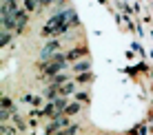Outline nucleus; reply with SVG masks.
Here are the masks:
<instances>
[{
	"label": "nucleus",
	"instance_id": "1",
	"mask_svg": "<svg viewBox=\"0 0 153 135\" xmlns=\"http://www.w3.org/2000/svg\"><path fill=\"white\" fill-rule=\"evenodd\" d=\"M67 97H56V100H49L45 106H42V111H40V115H45V117H49V120H56V117H60V115H65V111H67Z\"/></svg>",
	"mask_w": 153,
	"mask_h": 135
},
{
	"label": "nucleus",
	"instance_id": "2",
	"mask_svg": "<svg viewBox=\"0 0 153 135\" xmlns=\"http://www.w3.org/2000/svg\"><path fill=\"white\" fill-rule=\"evenodd\" d=\"M67 62H69V60H67V53H60V51H58L56 58L51 62L42 64V75H45V77H53L58 73H62V71L67 69Z\"/></svg>",
	"mask_w": 153,
	"mask_h": 135
},
{
	"label": "nucleus",
	"instance_id": "3",
	"mask_svg": "<svg viewBox=\"0 0 153 135\" xmlns=\"http://www.w3.org/2000/svg\"><path fill=\"white\" fill-rule=\"evenodd\" d=\"M58 51H60V40H58V38H51L49 42L42 46V51H40V64H47V62H51V60L56 58Z\"/></svg>",
	"mask_w": 153,
	"mask_h": 135
},
{
	"label": "nucleus",
	"instance_id": "4",
	"mask_svg": "<svg viewBox=\"0 0 153 135\" xmlns=\"http://www.w3.org/2000/svg\"><path fill=\"white\" fill-rule=\"evenodd\" d=\"M65 126H71L69 124V115H60V117H56V120H51L49 126H47V133H58Z\"/></svg>",
	"mask_w": 153,
	"mask_h": 135
},
{
	"label": "nucleus",
	"instance_id": "5",
	"mask_svg": "<svg viewBox=\"0 0 153 135\" xmlns=\"http://www.w3.org/2000/svg\"><path fill=\"white\" fill-rule=\"evenodd\" d=\"M47 80H49V86H62L67 82H71V75L69 73H58L53 77H47Z\"/></svg>",
	"mask_w": 153,
	"mask_h": 135
},
{
	"label": "nucleus",
	"instance_id": "6",
	"mask_svg": "<svg viewBox=\"0 0 153 135\" xmlns=\"http://www.w3.org/2000/svg\"><path fill=\"white\" fill-rule=\"evenodd\" d=\"M71 69L76 71V73H82V71H89V69H91V60H89V58H84V60H80V62H76V64H73Z\"/></svg>",
	"mask_w": 153,
	"mask_h": 135
},
{
	"label": "nucleus",
	"instance_id": "7",
	"mask_svg": "<svg viewBox=\"0 0 153 135\" xmlns=\"http://www.w3.org/2000/svg\"><path fill=\"white\" fill-rule=\"evenodd\" d=\"M87 55V49H71V51H67V60H80V58H84Z\"/></svg>",
	"mask_w": 153,
	"mask_h": 135
},
{
	"label": "nucleus",
	"instance_id": "8",
	"mask_svg": "<svg viewBox=\"0 0 153 135\" xmlns=\"http://www.w3.org/2000/svg\"><path fill=\"white\" fill-rule=\"evenodd\" d=\"M73 89H76V86H73V82H67V84L58 86V93H60L62 97H67V95H71V93H73Z\"/></svg>",
	"mask_w": 153,
	"mask_h": 135
},
{
	"label": "nucleus",
	"instance_id": "9",
	"mask_svg": "<svg viewBox=\"0 0 153 135\" xmlns=\"http://www.w3.org/2000/svg\"><path fill=\"white\" fill-rule=\"evenodd\" d=\"M76 113H80V102L69 104V106H67V111H65V115H76Z\"/></svg>",
	"mask_w": 153,
	"mask_h": 135
},
{
	"label": "nucleus",
	"instance_id": "10",
	"mask_svg": "<svg viewBox=\"0 0 153 135\" xmlns=\"http://www.w3.org/2000/svg\"><path fill=\"white\" fill-rule=\"evenodd\" d=\"M22 100L27 102V104H33V106H38V104H40V97H38V95H29V93L22 97Z\"/></svg>",
	"mask_w": 153,
	"mask_h": 135
},
{
	"label": "nucleus",
	"instance_id": "11",
	"mask_svg": "<svg viewBox=\"0 0 153 135\" xmlns=\"http://www.w3.org/2000/svg\"><path fill=\"white\" fill-rule=\"evenodd\" d=\"M2 106H4V108H7V111H11V113H16V108H13V104H11V100H9V97H7V95H4V97H2Z\"/></svg>",
	"mask_w": 153,
	"mask_h": 135
},
{
	"label": "nucleus",
	"instance_id": "12",
	"mask_svg": "<svg viewBox=\"0 0 153 135\" xmlns=\"http://www.w3.org/2000/svg\"><path fill=\"white\" fill-rule=\"evenodd\" d=\"M91 80V73H89V71H84L82 75H78V82H89Z\"/></svg>",
	"mask_w": 153,
	"mask_h": 135
},
{
	"label": "nucleus",
	"instance_id": "13",
	"mask_svg": "<svg viewBox=\"0 0 153 135\" xmlns=\"http://www.w3.org/2000/svg\"><path fill=\"white\" fill-rule=\"evenodd\" d=\"M82 100L87 102V93H78V102H82Z\"/></svg>",
	"mask_w": 153,
	"mask_h": 135
},
{
	"label": "nucleus",
	"instance_id": "14",
	"mask_svg": "<svg viewBox=\"0 0 153 135\" xmlns=\"http://www.w3.org/2000/svg\"><path fill=\"white\" fill-rule=\"evenodd\" d=\"M7 135H16V133H13V131H11V133H7Z\"/></svg>",
	"mask_w": 153,
	"mask_h": 135
}]
</instances>
